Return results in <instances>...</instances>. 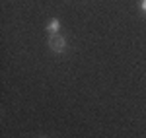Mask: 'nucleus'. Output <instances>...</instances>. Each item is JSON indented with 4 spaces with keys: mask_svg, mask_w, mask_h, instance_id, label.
I'll use <instances>...</instances> for the list:
<instances>
[{
    "mask_svg": "<svg viewBox=\"0 0 146 138\" xmlns=\"http://www.w3.org/2000/svg\"><path fill=\"white\" fill-rule=\"evenodd\" d=\"M49 47H51V51H55V53H62V51L66 49V39H64L62 35H58V33L49 35Z\"/></svg>",
    "mask_w": 146,
    "mask_h": 138,
    "instance_id": "nucleus-1",
    "label": "nucleus"
},
{
    "mask_svg": "<svg viewBox=\"0 0 146 138\" xmlns=\"http://www.w3.org/2000/svg\"><path fill=\"white\" fill-rule=\"evenodd\" d=\"M58 29H60V22H58L56 18L49 20V23H47V31L53 35V33H58Z\"/></svg>",
    "mask_w": 146,
    "mask_h": 138,
    "instance_id": "nucleus-2",
    "label": "nucleus"
},
{
    "mask_svg": "<svg viewBox=\"0 0 146 138\" xmlns=\"http://www.w3.org/2000/svg\"><path fill=\"white\" fill-rule=\"evenodd\" d=\"M140 10L146 12V0H140Z\"/></svg>",
    "mask_w": 146,
    "mask_h": 138,
    "instance_id": "nucleus-3",
    "label": "nucleus"
}]
</instances>
